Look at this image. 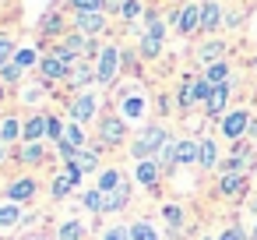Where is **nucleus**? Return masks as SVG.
Returning <instances> with one entry per match:
<instances>
[{"label":"nucleus","mask_w":257,"mask_h":240,"mask_svg":"<svg viewBox=\"0 0 257 240\" xmlns=\"http://www.w3.org/2000/svg\"><path fill=\"white\" fill-rule=\"evenodd\" d=\"M169 141V134H166V127H145L138 138H134V145H131V155L134 159H148V155H159V148Z\"/></svg>","instance_id":"1"},{"label":"nucleus","mask_w":257,"mask_h":240,"mask_svg":"<svg viewBox=\"0 0 257 240\" xmlns=\"http://www.w3.org/2000/svg\"><path fill=\"white\" fill-rule=\"evenodd\" d=\"M74 60L78 57H71V53H64V50H53L43 64H39V71H43V78L46 82H57V78H71V71H74Z\"/></svg>","instance_id":"2"},{"label":"nucleus","mask_w":257,"mask_h":240,"mask_svg":"<svg viewBox=\"0 0 257 240\" xmlns=\"http://www.w3.org/2000/svg\"><path fill=\"white\" fill-rule=\"evenodd\" d=\"M116 67H120V50H116V46H106V50L99 53V67H95V78H99L102 85H109V82L116 78Z\"/></svg>","instance_id":"3"},{"label":"nucleus","mask_w":257,"mask_h":240,"mask_svg":"<svg viewBox=\"0 0 257 240\" xmlns=\"http://www.w3.org/2000/svg\"><path fill=\"white\" fill-rule=\"evenodd\" d=\"M246 127H250V117H246V110H232V113H225L222 117V134L225 138H243L246 134Z\"/></svg>","instance_id":"4"},{"label":"nucleus","mask_w":257,"mask_h":240,"mask_svg":"<svg viewBox=\"0 0 257 240\" xmlns=\"http://www.w3.org/2000/svg\"><path fill=\"white\" fill-rule=\"evenodd\" d=\"M123 134H127V127H123L120 117H102V120H99V138H102L106 145H120Z\"/></svg>","instance_id":"5"},{"label":"nucleus","mask_w":257,"mask_h":240,"mask_svg":"<svg viewBox=\"0 0 257 240\" xmlns=\"http://www.w3.org/2000/svg\"><path fill=\"white\" fill-rule=\"evenodd\" d=\"M74 22H78V32H85V36H95V32L106 29V15L102 11H81Z\"/></svg>","instance_id":"6"},{"label":"nucleus","mask_w":257,"mask_h":240,"mask_svg":"<svg viewBox=\"0 0 257 240\" xmlns=\"http://www.w3.org/2000/svg\"><path fill=\"white\" fill-rule=\"evenodd\" d=\"M180 32H183V36L201 32V4H187V8L180 11Z\"/></svg>","instance_id":"7"},{"label":"nucleus","mask_w":257,"mask_h":240,"mask_svg":"<svg viewBox=\"0 0 257 240\" xmlns=\"http://www.w3.org/2000/svg\"><path fill=\"white\" fill-rule=\"evenodd\" d=\"M71 117H74V124L92 120V117H95V96H78V99L71 103Z\"/></svg>","instance_id":"8"},{"label":"nucleus","mask_w":257,"mask_h":240,"mask_svg":"<svg viewBox=\"0 0 257 240\" xmlns=\"http://www.w3.org/2000/svg\"><path fill=\"white\" fill-rule=\"evenodd\" d=\"M201 163V141H176V166Z\"/></svg>","instance_id":"9"},{"label":"nucleus","mask_w":257,"mask_h":240,"mask_svg":"<svg viewBox=\"0 0 257 240\" xmlns=\"http://www.w3.org/2000/svg\"><path fill=\"white\" fill-rule=\"evenodd\" d=\"M95 166H99V159H95V152H85V148H81V152H78V155H74V159L67 163V170H71V173H78V177H85V173H92Z\"/></svg>","instance_id":"10"},{"label":"nucleus","mask_w":257,"mask_h":240,"mask_svg":"<svg viewBox=\"0 0 257 240\" xmlns=\"http://www.w3.org/2000/svg\"><path fill=\"white\" fill-rule=\"evenodd\" d=\"M229 89H232L229 82H222V85H215V92H211V99L204 103V106H208V117H218V113L225 110V99H229Z\"/></svg>","instance_id":"11"},{"label":"nucleus","mask_w":257,"mask_h":240,"mask_svg":"<svg viewBox=\"0 0 257 240\" xmlns=\"http://www.w3.org/2000/svg\"><path fill=\"white\" fill-rule=\"evenodd\" d=\"M218 18H222L218 4H215V0H204V4H201V32H215Z\"/></svg>","instance_id":"12"},{"label":"nucleus","mask_w":257,"mask_h":240,"mask_svg":"<svg viewBox=\"0 0 257 240\" xmlns=\"http://www.w3.org/2000/svg\"><path fill=\"white\" fill-rule=\"evenodd\" d=\"M78 180H81L78 173H71V170H64V173H60V177L53 180V198H67V194H71V191L78 187Z\"/></svg>","instance_id":"13"},{"label":"nucleus","mask_w":257,"mask_h":240,"mask_svg":"<svg viewBox=\"0 0 257 240\" xmlns=\"http://www.w3.org/2000/svg\"><path fill=\"white\" fill-rule=\"evenodd\" d=\"M32 194H36V180H29V177H25V180H15V184L8 187V198H11V201H18V205H22V201H29Z\"/></svg>","instance_id":"14"},{"label":"nucleus","mask_w":257,"mask_h":240,"mask_svg":"<svg viewBox=\"0 0 257 240\" xmlns=\"http://www.w3.org/2000/svg\"><path fill=\"white\" fill-rule=\"evenodd\" d=\"M134 173H138V180H141L145 187H152V184L159 180V173H162V166H159V163H152V159H141Z\"/></svg>","instance_id":"15"},{"label":"nucleus","mask_w":257,"mask_h":240,"mask_svg":"<svg viewBox=\"0 0 257 240\" xmlns=\"http://www.w3.org/2000/svg\"><path fill=\"white\" fill-rule=\"evenodd\" d=\"M127 198H131V187H127V184H120L116 191H109V194H106V205H102V212H120V208L127 205Z\"/></svg>","instance_id":"16"},{"label":"nucleus","mask_w":257,"mask_h":240,"mask_svg":"<svg viewBox=\"0 0 257 240\" xmlns=\"http://www.w3.org/2000/svg\"><path fill=\"white\" fill-rule=\"evenodd\" d=\"M46 134V117H32V120H25V127H22V138L25 141H39Z\"/></svg>","instance_id":"17"},{"label":"nucleus","mask_w":257,"mask_h":240,"mask_svg":"<svg viewBox=\"0 0 257 240\" xmlns=\"http://www.w3.org/2000/svg\"><path fill=\"white\" fill-rule=\"evenodd\" d=\"M92 78H95V71H92V67H85V64L78 60V67L71 71V85H74V89H85Z\"/></svg>","instance_id":"18"},{"label":"nucleus","mask_w":257,"mask_h":240,"mask_svg":"<svg viewBox=\"0 0 257 240\" xmlns=\"http://www.w3.org/2000/svg\"><path fill=\"white\" fill-rule=\"evenodd\" d=\"M155 163H159L162 170H169V166H176V141H173V138H169V141H166V145L159 148V159H155Z\"/></svg>","instance_id":"19"},{"label":"nucleus","mask_w":257,"mask_h":240,"mask_svg":"<svg viewBox=\"0 0 257 240\" xmlns=\"http://www.w3.org/2000/svg\"><path fill=\"white\" fill-rule=\"evenodd\" d=\"M218 191L222 194H239L243 191V173H225L222 184H218Z\"/></svg>","instance_id":"20"},{"label":"nucleus","mask_w":257,"mask_h":240,"mask_svg":"<svg viewBox=\"0 0 257 240\" xmlns=\"http://www.w3.org/2000/svg\"><path fill=\"white\" fill-rule=\"evenodd\" d=\"M18 219H22V205H18V201H11V205L0 208V226H4V229H8V226H15Z\"/></svg>","instance_id":"21"},{"label":"nucleus","mask_w":257,"mask_h":240,"mask_svg":"<svg viewBox=\"0 0 257 240\" xmlns=\"http://www.w3.org/2000/svg\"><path fill=\"white\" fill-rule=\"evenodd\" d=\"M148 39H155V43H162L166 39V22L159 18V15H148V32H145Z\"/></svg>","instance_id":"22"},{"label":"nucleus","mask_w":257,"mask_h":240,"mask_svg":"<svg viewBox=\"0 0 257 240\" xmlns=\"http://www.w3.org/2000/svg\"><path fill=\"white\" fill-rule=\"evenodd\" d=\"M60 50H64V53H71V57H81V53L88 50V43H85V36H67Z\"/></svg>","instance_id":"23"},{"label":"nucleus","mask_w":257,"mask_h":240,"mask_svg":"<svg viewBox=\"0 0 257 240\" xmlns=\"http://www.w3.org/2000/svg\"><path fill=\"white\" fill-rule=\"evenodd\" d=\"M211 85H222L225 78H229V67H225V60H215V64H208V74H204Z\"/></svg>","instance_id":"24"},{"label":"nucleus","mask_w":257,"mask_h":240,"mask_svg":"<svg viewBox=\"0 0 257 240\" xmlns=\"http://www.w3.org/2000/svg\"><path fill=\"white\" fill-rule=\"evenodd\" d=\"M190 85H194V103H208L211 92H215V85H211L208 78H197V82H190Z\"/></svg>","instance_id":"25"},{"label":"nucleus","mask_w":257,"mask_h":240,"mask_svg":"<svg viewBox=\"0 0 257 240\" xmlns=\"http://www.w3.org/2000/svg\"><path fill=\"white\" fill-rule=\"evenodd\" d=\"M60 141H67L71 148H85V131H81V124H71L67 131H64V138Z\"/></svg>","instance_id":"26"},{"label":"nucleus","mask_w":257,"mask_h":240,"mask_svg":"<svg viewBox=\"0 0 257 240\" xmlns=\"http://www.w3.org/2000/svg\"><path fill=\"white\" fill-rule=\"evenodd\" d=\"M116 187H120V173H116V170H102V173H99V191L109 194V191H116Z\"/></svg>","instance_id":"27"},{"label":"nucleus","mask_w":257,"mask_h":240,"mask_svg":"<svg viewBox=\"0 0 257 240\" xmlns=\"http://www.w3.org/2000/svg\"><path fill=\"white\" fill-rule=\"evenodd\" d=\"M81 201H85V208H92V212H102V205H106V194L95 187V191H85V198H81Z\"/></svg>","instance_id":"28"},{"label":"nucleus","mask_w":257,"mask_h":240,"mask_svg":"<svg viewBox=\"0 0 257 240\" xmlns=\"http://www.w3.org/2000/svg\"><path fill=\"white\" fill-rule=\"evenodd\" d=\"M131 240H159V233H155L148 222H134V226H131Z\"/></svg>","instance_id":"29"},{"label":"nucleus","mask_w":257,"mask_h":240,"mask_svg":"<svg viewBox=\"0 0 257 240\" xmlns=\"http://www.w3.org/2000/svg\"><path fill=\"white\" fill-rule=\"evenodd\" d=\"M18 134H22V124H18L15 117H8V120H4V127H0V141H15Z\"/></svg>","instance_id":"30"},{"label":"nucleus","mask_w":257,"mask_h":240,"mask_svg":"<svg viewBox=\"0 0 257 240\" xmlns=\"http://www.w3.org/2000/svg\"><path fill=\"white\" fill-rule=\"evenodd\" d=\"M141 113H145V99H141V96L123 99V117H141Z\"/></svg>","instance_id":"31"},{"label":"nucleus","mask_w":257,"mask_h":240,"mask_svg":"<svg viewBox=\"0 0 257 240\" xmlns=\"http://www.w3.org/2000/svg\"><path fill=\"white\" fill-rule=\"evenodd\" d=\"M85 236V226L81 222H64L60 226V240H81Z\"/></svg>","instance_id":"32"},{"label":"nucleus","mask_w":257,"mask_h":240,"mask_svg":"<svg viewBox=\"0 0 257 240\" xmlns=\"http://www.w3.org/2000/svg\"><path fill=\"white\" fill-rule=\"evenodd\" d=\"M201 166H204V170L215 166V141H208V138L201 141Z\"/></svg>","instance_id":"33"},{"label":"nucleus","mask_w":257,"mask_h":240,"mask_svg":"<svg viewBox=\"0 0 257 240\" xmlns=\"http://www.w3.org/2000/svg\"><path fill=\"white\" fill-rule=\"evenodd\" d=\"M71 8L81 15V11H106V4L102 0H71Z\"/></svg>","instance_id":"34"},{"label":"nucleus","mask_w":257,"mask_h":240,"mask_svg":"<svg viewBox=\"0 0 257 240\" xmlns=\"http://www.w3.org/2000/svg\"><path fill=\"white\" fill-rule=\"evenodd\" d=\"M138 15H141V4H138V0H123V4H120V18L134 22Z\"/></svg>","instance_id":"35"},{"label":"nucleus","mask_w":257,"mask_h":240,"mask_svg":"<svg viewBox=\"0 0 257 240\" xmlns=\"http://www.w3.org/2000/svg\"><path fill=\"white\" fill-rule=\"evenodd\" d=\"M22 74H25V67H22V64H15V60H11V64H4V71H0V78H4V82H18Z\"/></svg>","instance_id":"36"},{"label":"nucleus","mask_w":257,"mask_h":240,"mask_svg":"<svg viewBox=\"0 0 257 240\" xmlns=\"http://www.w3.org/2000/svg\"><path fill=\"white\" fill-rule=\"evenodd\" d=\"M22 159H25V163H39V159H43V145L29 141V145L22 148Z\"/></svg>","instance_id":"37"},{"label":"nucleus","mask_w":257,"mask_h":240,"mask_svg":"<svg viewBox=\"0 0 257 240\" xmlns=\"http://www.w3.org/2000/svg\"><path fill=\"white\" fill-rule=\"evenodd\" d=\"M102 240H131V226H109L102 233Z\"/></svg>","instance_id":"38"},{"label":"nucleus","mask_w":257,"mask_h":240,"mask_svg":"<svg viewBox=\"0 0 257 240\" xmlns=\"http://www.w3.org/2000/svg\"><path fill=\"white\" fill-rule=\"evenodd\" d=\"M222 50H225L222 43H211V46L201 50V60H204V64H215V57H222Z\"/></svg>","instance_id":"39"},{"label":"nucleus","mask_w":257,"mask_h":240,"mask_svg":"<svg viewBox=\"0 0 257 240\" xmlns=\"http://www.w3.org/2000/svg\"><path fill=\"white\" fill-rule=\"evenodd\" d=\"M46 138H53V141H60V138H64V127H60V120H57V117H46Z\"/></svg>","instance_id":"40"},{"label":"nucleus","mask_w":257,"mask_h":240,"mask_svg":"<svg viewBox=\"0 0 257 240\" xmlns=\"http://www.w3.org/2000/svg\"><path fill=\"white\" fill-rule=\"evenodd\" d=\"M11 57H15L11 39H0V67H4V64H11Z\"/></svg>","instance_id":"41"},{"label":"nucleus","mask_w":257,"mask_h":240,"mask_svg":"<svg viewBox=\"0 0 257 240\" xmlns=\"http://www.w3.org/2000/svg\"><path fill=\"white\" fill-rule=\"evenodd\" d=\"M15 64H22V67H32V64H36V50H29V46H25L22 53H15Z\"/></svg>","instance_id":"42"},{"label":"nucleus","mask_w":257,"mask_h":240,"mask_svg":"<svg viewBox=\"0 0 257 240\" xmlns=\"http://www.w3.org/2000/svg\"><path fill=\"white\" fill-rule=\"evenodd\" d=\"M43 32H46V36L60 32V18H57V15H46V18H43Z\"/></svg>","instance_id":"43"},{"label":"nucleus","mask_w":257,"mask_h":240,"mask_svg":"<svg viewBox=\"0 0 257 240\" xmlns=\"http://www.w3.org/2000/svg\"><path fill=\"white\" fill-rule=\"evenodd\" d=\"M162 215H166V219H169L173 226H180V222H183V212H180L176 205H166V208H162Z\"/></svg>","instance_id":"44"},{"label":"nucleus","mask_w":257,"mask_h":240,"mask_svg":"<svg viewBox=\"0 0 257 240\" xmlns=\"http://www.w3.org/2000/svg\"><path fill=\"white\" fill-rule=\"evenodd\" d=\"M190 103H194V85L187 82V85L180 89V106H190Z\"/></svg>","instance_id":"45"},{"label":"nucleus","mask_w":257,"mask_h":240,"mask_svg":"<svg viewBox=\"0 0 257 240\" xmlns=\"http://www.w3.org/2000/svg\"><path fill=\"white\" fill-rule=\"evenodd\" d=\"M218 240H243V233H239V229H236V226H232V229H225V233H222V236H218Z\"/></svg>","instance_id":"46"},{"label":"nucleus","mask_w":257,"mask_h":240,"mask_svg":"<svg viewBox=\"0 0 257 240\" xmlns=\"http://www.w3.org/2000/svg\"><path fill=\"white\" fill-rule=\"evenodd\" d=\"M4 155H8V148H4V141H0V163H4Z\"/></svg>","instance_id":"47"},{"label":"nucleus","mask_w":257,"mask_h":240,"mask_svg":"<svg viewBox=\"0 0 257 240\" xmlns=\"http://www.w3.org/2000/svg\"><path fill=\"white\" fill-rule=\"evenodd\" d=\"M250 131H253V134H257V120H253V124H250Z\"/></svg>","instance_id":"48"},{"label":"nucleus","mask_w":257,"mask_h":240,"mask_svg":"<svg viewBox=\"0 0 257 240\" xmlns=\"http://www.w3.org/2000/svg\"><path fill=\"white\" fill-rule=\"evenodd\" d=\"M0 96H4V78H0Z\"/></svg>","instance_id":"49"},{"label":"nucleus","mask_w":257,"mask_h":240,"mask_svg":"<svg viewBox=\"0 0 257 240\" xmlns=\"http://www.w3.org/2000/svg\"><path fill=\"white\" fill-rule=\"evenodd\" d=\"M253 240H257V229H253Z\"/></svg>","instance_id":"50"},{"label":"nucleus","mask_w":257,"mask_h":240,"mask_svg":"<svg viewBox=\"0 0 257 240\" xmlns=\"http://www.w3.org/2000/svg\"><path fill=\"white\" fill-rule=\"evenodd\" d=\"M253 208H257V205H253Z\"/></svg>","instance_id":"51"}]
</instances>
